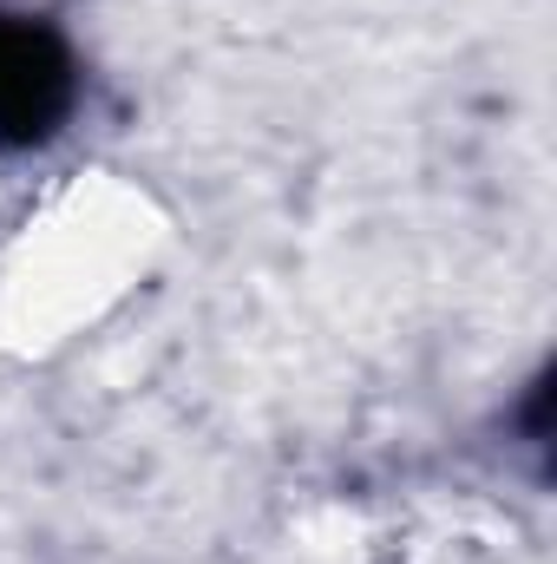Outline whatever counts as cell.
I'll return each instance as SVG.
<instances>
[{
    "mask_svg": "<svg viewBox=\"0 0 557 564\" xmlns=\"http://www.w3.org/2000/svg\"><path fill=\"white\" fill-rule=\"evenodd\" d=\"M171 224L119 171H73L0 243V348L53 355L119 315L157 270Z\"/></svg>",
    "mask_w": 557,
    "mask_h": 564,
    "instance_id": "obj_1",
    "label": "cell"
}]
</instances>
